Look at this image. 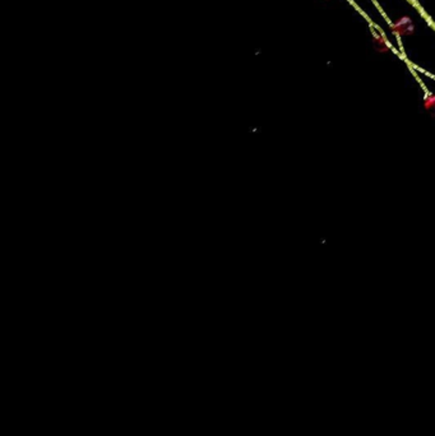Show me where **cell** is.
<instances>
[{
  "instance_id": "obj_1",
  "label": "cell",
  "mask_w": 435,
  "mask_h": 436,
  "mask_svg": "<svg viewBox=\"0 0 435 436\" xmlns=\"http://www.w3.org/2000/svg\"><path fill=\"white\" fill-rule=\"evenodd\" d=\"M392 30L399 36H410L415 32V25L410 17H402L392 25Z\"/></svg>"
},
{
  "instance_id": "obj_2",
  "label": "cell",
  "mask_w": 435,
  "mask_h": 436,
  "mask_svg": "<svg viewBox=\"0 0 435 436\" xmlns=\"http://www.w3.org/2000/svg\"><path fill=\"white\" fill-rule=\"evenodd\" d=\"M374 42H375L378 51H380V53H387V51H389V46H388L384 36H382V35H379V36L378 35H374Z\"/></svg>"
},
{
  "instance_id": "obj_3",
  "label": "cell",
  "mask_w": 435,
  "mask_h": 436,
  "mask_svg": "<svg viewBox=\"0 0 435 436\" xmlns=\"http://www.w3.org/2000/svg\"><path fill=\"white\" fill-rule=\"evenodd\" d=\"M424 106L426 110H435V95L426 96V98L424 100Z\"/></svg>"
}]
</instances>
